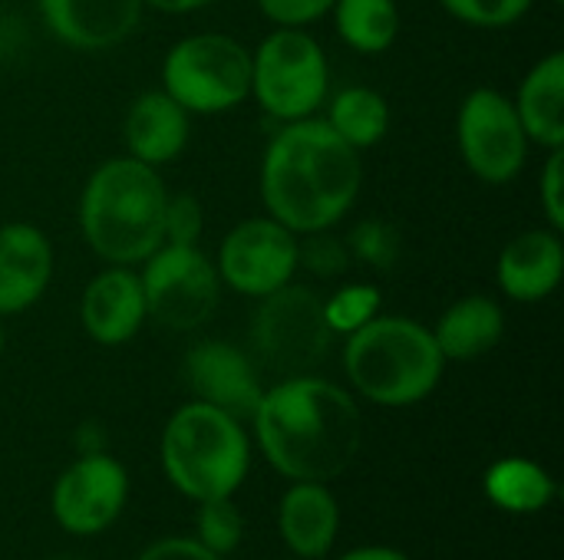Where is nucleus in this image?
I'll use <instances>...</instances> for the list:
<instances>
[{"label":"nucleus","mask_w":564,"mask_h":560,"mask_svg":"<svg viewBox=\"0 0 564 560\" xmlns=\"http://www.w3.org/2000/svg\"><path fill=\"white\" fill-rule=\"evenodd\" d=\"M251 429L261 455L288 482L340 479L364 442V416L350 389L317 376L297 373L264 386Z\"/></svg>","instance_id":"f257e3e1"},{"label":"nucleus","mask_w":564,"mask_h":560,"mask_svg":"<svg viewBox=\"0 0 564 560\" xmlns=\"http://www.w3.org/2000/svg\"><path fill=\"white\" fill-rule=\"evenodd\" d=\"M364 185L360 152L321 116L281 122L261 155L258 188L264 215L297 238L330 231L357 205Z\"/></svg>","instance_id":"f03ea898"},{"label":"nucleus","mask_w":564,"mask_h":560,"mask_svg":"<svg viewBox=\"0 0 564 560\" xmlns=\"http://www.w3.org/2000/svg\"><path fill=\"white\" fill-rule=\"evenodd\" d=\"M165 201L162 168L132 155L106 158L79 191V234L99 261L139 267L165 241Z\"/></svg>","instance_id":"7ed1b4c3"},{"label":"nucleus","mask_w":564,"mask_h":560,"mask_svg":"<svg viewBox=\"0 0 564 560\" xmlns=\"http://www.w3.org/2000/svg\"><path fill=\"white\" fill-rule=\"evenodd\" d=\"M340 363L354 393L383 409L430 399L446 373L433 330L400 314H377L367 327L344 337Z\"/></svg>","instance_id":"20e7f679"},{"label":"nucleus","mask_w":564,"mask_h":560,"mask_svg":"<svg viewBox=\"0 0 564 560\" xmlns=\"http://www.w3.org/2000/svg\"><path fill=\"white\" fill-rule=\"evenodd\" d=\"M159 462L169 485L195 505L235 498L251 469V439L231 413L188 399L162 429Z\"/></svg>","instance_id":"39448f33"},{"label":"nucleus","mask_w":564,"mask_h":560,"mask_svg":"<svg viewBox=\"0 0 564 560\" xmlns=\"http://www.w3.org/2000/svg\"><path fill=\"white\" fill-rule=\"evenodd\" d=\"M159 76L188 116H221L251 99V50L228 33H188L165 50Z\"/></svg>","instance_id":"423d86ee"},{"label":"nucleus","mask_w":564,"mask_h":560,"mask_svg":"<svg viewBox=\"0 0 564 560\" xmlns=\"http://www.w3.org/2000/svg\"><path fill=\"white\" fill-rule=\"evenodd\" d=\"M330 96L324 46L301 26H274L251 50V99L274 122L311 119Z\"/></svg>","instance_id":"0eeeda50"},{"label":"nucleus","mask_w":564,"mask_h":560,"mask_svg":"<svg viewBox=\"0 0 564 560\" xmlns=\"http://www.w3.org/2000/svg\"><path fill=\"white\" fill-rule=\"evenodd\" d=\"M334 333L324 320V297L307 284H284L258 300L251 320L254 356L281 373H314L330 353Z\"/></svg>","instance_id":"6e6552de"},{"label":"nucleus","mask_w":564,"mask_h":560,"mask_svg":"<svg viewBox=\"0 0 564 560\" xmlns=\"http://www.w3.org/2000/svg\"><path fill=\"white\" fill-rule=\"evenodd\" d=\"M145 314L172 333L205 327L221 304V277L198 244H159L139 264Z\"/></svg>","instance_id":"1a4fd4ad"},{"label":"nucleus","mask_w":564,"mask_h":560,"mask_svg":"<svg viewBox=\"0 0 564 560\" xmlns=\"http://www.w3.org/2000/svg\"><path fill=\"white\" fill-rule=\"evenodd\" d=\"M456 145L466 168L486 185H509L519 178L532 149L512 99L492 86H479L459 102Z\"/></svg>","instance_id":"9d476101"},{"label":"nucleus","mask_w":564,"mask_h":560,"mask_svg":"<svg viewBox=\"0 0 564 560\" xmlns=\"http://www.w3.org/2000/svg\"><path fill=\"white\" fill-rule=\"evenodd\" d=\"M215 271L221 287L261 300L301 271V238L271 215L245 218L221 238Z\"/></svg>","instance_id":"9b49d317"},{"label":"nucleus","mask_w":564,"mask_h":560,"mask_svg":"<svg viewBox=\"0 0 564 560\" xmlns=\"http://www.w3.org/2000/svg\"><path fill=\"white\" fill-rule=\"evenodd\" d=\"M129 502V475L109 452H83L59 472L50 492L53 521L76 538H93L112 528Z\"/></svg>","instance_id":"f8f14e48"},{"label":"nucleus","mask_w":564,"mask_h":560,"mask_svg":"<svg viewBox=\"0 0 564 560\" xmlns=\"http://www.w3.org/2000/svg\"><path fill=\"white\" fill-rule=\"evenodd\" d=\"M185 386L195 399L231 413L235 419H251L264 383L254 360L228 340H198L182 360Z\"/></svg>","instance_id":"ddd939ff"},{"label":"nucleus","mask_w":564,"mask_h":560,"mask_svg":"<svg viewBox=\"0 0 564 560\" xmlns=\"http://www.w3.org/2000/svg\"><path fill=\"white\" fill-rule=\"evenodd\" d=\"M50 36L69 50L99 53L126 43L142 23V0H36Z\"/></svg>","instance_id":"4468645a"},{"label":"nucleus","mask_w":564,"mask_h":560,"mask_svg":"<svg viewBox=\"0 0 564 560\" xmlns=\"http://www.w3.org/2000/svg\"><path fill=\"white\" fill-rule=\"evenodd\" d=\"M145 320L149 314H145L142 281L135 267L109 264L83 287L79 323L93 343L122 347L142 330Z\"/></svg>","instance_id":"2eb2a0df"},{"label":"nucleus","mask_w":564,"mask_h":560,"mask_svg":"<svg viewBox=\"0 0 564 560\" xmlns=\"http://www.w3.org/2000/svg\"><path fill=\"white\" fill-rule=\"evenodd\" d=\"M564 277V241L555 228H529L516 234L496 261V284L512 304L549 300Z\"/></svg>","instance_id":"dca6fc26"},{"label":"nucleus","mask_w":564,"mask_h":560,"mask_svg":"<svg viewBox=\"0 0 564 560\" xmlns=\"http://www.w3.org/2000/svg\"><path fill=\"white\" fill-rule=\"evenodd\" d=\"M53 281V244L30 221L0 224V320L26 314Z\"/></svg>","instance_id":"f3484780"},{"label":"nucleus","mask_w":564,"mask_h":560,"mask_svg":"<svg viewBox=\"0 0 564 560\" xmlns=\"http://www.w3.org/2000/svg\"><path fill=\"white\" fill-rule=\"evenodd\" d=\"M192 139V116L159 86L132 99L122 119V142L126 155L165 168L175 162Z\"/></svg>","instance_id":"a211bd4d"},{"label":"nucleus","mask_w":564,"mask_h":560,"mask_svg":"<svg viewBox=\"0 0 564 560\" xmlns=\"http://www.w3.org/2000/svg\"><path fill=\"white\" fill-rule=\"evenodd\" d=\"M278 531L297 560L327 558L340 531V505L324 482H291L278 505Z\"/></svg>","instance_id":"6ab92c4d"},{"label":"nucleus","mask_w":564,"mask_h":560,"mask_svg":"<svg viewBox=\"0 0 564 560\" xmlns=\"http://www.w3.org/2000/svg\"><path fill=\"white\" fill-rule=\"evenodd\" d=\"M430 330L446 363H473L492 353L506 337V310L489 294H466L453 300Z\"/></svg>","instance_id":"aec40b11"},{"label":"nucleus","mask_w":564,"mask_h":560,"mask_svg":"<svg viewBox=\"0 0 564 560\" xmlns=\"http://www.w3.org/2000/svg\"><path fill=\"white\" fill-rule=\"evenodd\" d=\"M519 122L532 145L552 152L564 149V53H545L519 83L512 99Z\"/></svg>","instance_id":"412c9836"},{"label":"nucleus","mask_w":564,"mask_h":560,"mask_svg":"<svg viewBox=\"0 0 564 560\" xmlns=\"http://www.w3.org/2000/svg\"><path fill=\"white\" fill-rule=\"evenodd\" d=\"M486 498L509 515H535L552 505L555 498V479L525 455H506L496 459L482 475Z\"/></svg>","instance_id":"4be33fe9"},{"label":"nucleus","mask_w":564,"mask_h":560,"mask_svg":"<svg viewBox=\"0 0 564 560\" xmlns=\"http://www.w3.org/2000/svg\"><path fill=\"white\" fill-rule=\"evenodd\" d=\"M324 106L327 112L321 119L357 152L380 145L390 132V102L373 86H344Z\"/></svg>","instance_id":"5701e85b"},{"label":"nucleus","mask_w":564,"mask_h":560,"mask_svg":"<svg viewBox=\"0 0 564 560\" xmlns=\"http://www.w3.org/2000/svg\"><path fill=\"white\" fill-rule=\"evenodd\" d=\"M330 17L344 46L364 56L387 53L397 43L403 23L397 0H337Z\"/></svg>","instance_id":"b1692460"},{"label":"nucleus","mask_w":564,"mask_h":560,"mask_svg":"<svg viewBox=\"0 0 564 560\" xmlns=\"http://www.w3.org/2000/svg\"><path fill=\"white\" fill-rule=\"evenodd\" d=\"M380 307H383L380 287L367 281H354L324 297V320L334 337H350L354 330L367 327L380 314Z\"/></svg>","instance_id":"393cba45"},{"label":"nucleus","mask_w":564,"mask_h":560,"mask_svg":"<svg viewBox=\"0 0 564 560\" xmlns=\"http://www.w3.org/2000/svg\"><path fill=\"white\" fill-rule=\"evenodd\" d=\"M195 541L218 558H228L245 541V518L235 498H208L198 502L195 518Z\"/></svg>","instance_id":"a878e982"},{"label":"nucleus","mask_w":564,"mask_h":560,"mask_svg":"<svg viewBox=\"0 0 564 560\" xmlns=\"http://www.w3.org/2000/svg\"><path fill=\"white\" fill-rule=\"evenodd\" d=\"M350 248V257L373 267V271H390L397 267L400 254H403V238L400 231L383 221V218H364L354 224V231L344 238Z\"/></svg>","instance_id":"bb28decb"},{"label":"nucleus","mask_w":564,"mask_h":560,"mask_svg":"<svg viewBox=\"0 0 564 560\" xmlns=\"http://www.w3.org/2000/svg\"><path fill=\"white\" fill-rule=\"evenodd\" d=\"M449 17L479 30H502L519 23L535 0H440Z\"/></svg>","instance_id":"cd10ccee"},{"label":"nucleus","mask_w":564,"mask_h":560,"mask_svg":"<svg viewBox=\"0 0 564 560\" xmlns=\"http://www.w3.org/2000/svg\"><path fill=\"white\" fill-rule=\"evenodd\" d=\"M350 248L344 238L330 231H314L301 238V267H307L321 281H337L350 267Z\"/></svg>","instance_id":"c85d7f7f"},{"label":"nucleus","mask_w":564,"mask_h":560,"mask_svg":"<svg viewBox=\"0 0 564 560\" xmlns=\"http://www.w3.org/2000/svg\"><path fill=\"white\" fill-rule=\"evenodd\" d=\"M205 231V208L195 195L178 191L165 201V241L162 244H198Z\"/></svg>","instance_id":"c756f323"},{"label":"nucleus","mask_w":564,"mask_h":560,"mask_svg":"<svg viewBox=\"0 0 564 560\" xmlns=\"http://www.w3.org/2000/svg\"><path fill=\"white\" fill-rule=\"evenodd\" d=\"M539 208L549 228L564 231V149H552L539 172Z\"/></svg>","instance_id":"7c9ffc66"},{"label":"nucleus","mask_w":564,"mask_h":560,"mask_svg":"<svg viewBox=\"0 0 564 560\" xmlns=\"http://www.w3.org/2000/svg\"><path fill=\"white\" fill-rule=\"evenodd\" d=\"M258 10L271 26H301L307 30L311 23L330 17L337 0H254Z\"/></svg>","instance_id":"2f4dec72"},{"label":"nucleus","mask_w":564,"mask_h":560,"mask_svg":"<svg viewBox=\"0 0 564 560\" xmlns=\"http://www.w3.org/2000/svg\"><path fill=\"white\" fill-rule=\"evenodd\" d=\"M135 560H225L212 554L208 548H202L195 538H162L155 545H149Z\"/></svg>","instance_id":"473e14b6"},{"label":"nucleus","mask_w":564,"mask_h":560,"mask_svg":"<svg viewBox=\"0 0 564 560\" xmlns=\"http://www.w3.org/2000/svg\"><path fill=\"white\" fill-rule=\"evenodd\" d=\"M149 10H159V13H169V17H185V13H198V10H208L221 0H142Z\"/></svg>","instance_id":"72a5a7b5"},{"label":"nucleus","mask_w":564,"mask_h":560,"mask_svg":"<svg viewBox=\"0 0 564 560\" xmlns=\"http://www.w3.org/2000/svg\"><path fill=\"white\" fill-rule=\"evenodd\" d=\"M340 560H413V558H406V554H403V551H397V548L367 545V548H354V551H347Z\"/></svg>","instance_id":"f704fd0d"},{"label":"nucleus","mask_w":564,"mask_h":560,"mask_svg":"<svg viewBox=\"0 0 564 560\" xmlns=\"http://www.w3.org/2000/svg\"><path fill=\"white\" fill-rule=\"evenodd\" d=\"M3 347H7V333H3V320H0V356H3Z\"/></svg>","instance_id":"c9c22d12"},{"label":"nucleus","mask_w":564,"mask_h":560,"mask_svg":"<svg viewBox=\"0 0 564 560\" xmlns=\"http://www.w3.org/2000/svg\"><path fill=\"white\" fill-rule=\"evenodd\" d=\"M552 3H562V0H552Z\"/></svg>","instance_id":"e433bc0d"},{"label":"nucleus","mask_w":564,"mask_h":560,"mask_svg":"<svg viewBox=\"0 0 564 560\" xmlns=\"http://www.w3.org/2000/svg\"><path fill=\"white\" fill-rule=\"evenodd\" d=\"M56 560H69V558H56Z\"/></svg>","instance_id":"4c0bfd02"},{"label":"nucleus","mask_w":564,"mask_h":560,"mask_svg":"<svg viewBox=\"0 0 564 560\" xmlns=\"http://www.w3.org/2000/svg\"><path fill=\"white\" fill-rule=\"evenodd\" d=\"M291 560H297V558H291Z\"/></svg>","instance_id":"58836bf2"},{"label":"nucleus","mask_w":564,"mask_h":560,"mask_svg":"<svg viewBox=\"0 0 564 560\" xmlns=\"http://www.w3.org/2000/svg\"><path fill=\"white\" fill-rule=\"evenodd\" d=\"M0 3H3V0H0Z\"/></svg>","instance_id":"ea45409f"}]
</instances>
